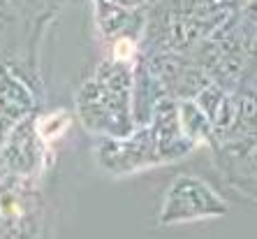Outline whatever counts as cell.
I'll return each mask as SVG.
<instances>
[{"mask_svg": "<svg viewBox=\"0 0 257 239\" xmlns=\"http://www.w3.org/2000/svg\"><path fill=\"white\" fill-rule=\"evenodd\" d=\"M116 56H120V58L130 56V42H127V40H123V42L116 44Z\"/></svg>", "mask_w": 257, "mask_h": 239, "instance_id": "1", "label": "cell"}]
</instances>
